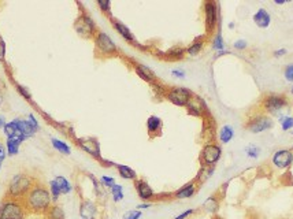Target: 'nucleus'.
<instances>
[{"label": "nucleus", "instance_id": "9b49d317", "mask_svg": "<svg viewBox=\"0 0 293 219\" xmlns=\"http://www.w3.org/2000/svg\"><path fill=\"white\" fill-rule=\"evenodd\" d=\"M273 126H274V120L272 119V116H269L267 114H256L248 119L245 129H248L254 134H258L272 129Z\"/></svg>", "mask_w": 293, "mask_h": 219}, {"label": "nucleus", "instance_id": "4468645a", "mask_svg": "<svg viewBox=\"0 0 293 219\" xmlns=\"http://www.w3.org/2000/svg\"><path fill=\"white\" fill-rule=\"evenodd\" d=\"M272 162L277 169H288L293 164V151H291V149H278L273 155Z\"/></svg>", "mask_w": 293, "mask_h": 219}, {"label": "nucleus", "instance_id": "c85d7f7f", "mask_svg": "<svg viewBox=\"0 0 293 219\" xmlns=\"http://www.w3.org/2000/svg\"><path fill=\"white\" fill-rule=\"evenodd\" d=\"M44 217H45V219H66L63 208L58 204H52Z\"/></svg>", "mask_w": 293, "mask_h": 219}, {"label": "nucleus", "instance_id": "7ed1b4c3", "mask_svg": "<svg viewBox=\"0 0 293 219\" xmlns=\"http://www.w3.org/2000/svg\"><path fill=\"white\" fill-rule=\"evenodd\" d=\"M27 215L22 200L4 197L0 203V219H26Z\"/></svg>", "mask_w": 293, "mask_h": 219}, {"label": "nucleus", "instance_id": "412c9836", "mask_svg": "<svg viewBox=\"0 0 293 219\" xmlns=\"http://www.w3.org/2000/svg\"><path fill=\"white\" fill-rule=\"evenodd\" d=\"M25 140H26V138L22 136H15L11 137V138H7V140H5V152H7V156H15V155H18L22 142L25 141Z\"/></svg>", "mask_w": 293, "mask_h": 219}, {"label": "nucleus", "instance_id": "a878e982", "mask_svg": "<svg viewBox=\"0 0 293 219\" xmlns=\"http://www.w3.org/2000/svg\"><path fill=\"white\" fill-rule=\"evenodd\" d=\"M203 210L208 214H217L219 211V207H221V203H219V199L217 196H210L207 197L204 203H203Z\"/></svg>", "mask_w": 293, "mask_h": 219}, {"label": "nucleus", "instance_id": "f704fd0d", "mask_svg": "<svg viewBox=\"0 0 293 219\" xmlns=\"http://www.w3.org/2000/svg\"><path fill=\"white\" fill-rule=\"evenodd\" d=\"M48 191H49V195H51V199H52V203L56 204V202L59 200L60 195H62V192H60V188L58 186V184H56L54 180L49 182Z\"/></svg>", "mask_w": 293, "mask_h": 219}, {"label": "nucleus", "instance_id": "37998d69", "mask_svg": "<svg viewBox=\"0 0 293 219\" xmlns=\"http://www.w3.org/2000/svg\"><path fill=\"white\" fill-rule=\"evenodd\" d=\"M233 47L234 49H237V51H244V49L248 48V43L245 41L244 38H240L237 41H234Z\"/></svg>", "mask_w": 293, "mask_h": 219}, {"label": "nucleus", "instance_id": "052dcab7", "mask_svg": "<svg viewBox=\"0 0 293 219\" xmlns=\"http://www.w3.org/2000/svg\"><path fill=\"white\" fill-rule=\"evenodd\" d=\"M291 133H292V134H293V131H291Z\"/></svg>", "mask_w": 293, "mask_h": 219}, {"label": "nucleus", "instance_id": "9d476101", "mask_svg": "<svg viewBox=\"0 0 293 219\" xmlns=\"http://www.w3.org/2000/svg\"><path fill=\"white\" fill-rule=\"evenodd\" d=\"M222 156V148L219 147L217 142H208L206 144L200 153V163L201 166H214L219 162Z\"/></svg>", "mask_w": 293, "mask_h": 219}, {"label": "nucleus", "instance_id": "f3484780", "mask_svg": "<svg viewBox=\"0 0 293 219\" xmlns=\"http://www.w3.org/2000/svg\"><path fill=\"white\" fill-rule=\"evenodd\" d=\"M199 189V185L195 180L190 181L188 184H185L184 186H181L179 189L173 193V199H177V200H184V199H190L196 195V192Z\"/></svg>", "mask_w": 293, "mask_h": 219}, {"label": "nucleus", "instance_id": "e433bc0d", "mask_svg": "<svg viewBox=\"0 0 293 219\" xmlns=\"http://www.w3.org/2000/svg\"><path fill=\"white\" fill-rule=\"evenodd\" d=\"M280 125L284 131H289L293 129V116H280Z\"/></svg>", "mask_w": 293, "mask_h": 219}, {"label": "nucleus", "instance_id": "a211bd4d", "mask_svg": "<svg viewBox=\"0 0 293 219\" xmlns=\"http://www.w3.org/2000/svg\"><path fill=\"white\" fill-rule=\"evenodd\" d=\"M133 70L137 76L142 78L143 81L148 82V84H156L157 77L155 74V71L149 69L148 66L143 65V63H135L133 65Z\"/></svg>", "mask_w": 293, "mask_h": 219}, {"label": "nucleus", "instance_id": "3c124183", "mask_svg": "<svg viewBox=\"0 0 293 219\" xmlns=\"http://www.w3.org/2000/svg\"><path fill=\"white\" fill-rule=\"evenodd\" d=\"M7 158V152H5V147L0 142V159H5Z\"/></svg>", "mask_w": 293, "mask_h": 219}, {"label": "nucleus", "instance_id": "5fc2aeb1", "mask_svg": "<svg viewBox=\"0 0 293 219\" xmlns=\"http://www.w3.org/2000/svg\"><path fill=\"white\" fill-rule=\"evenodd\" d=\"M3 100H4V99H3V95H1V92H0V106L3 104Z\"/></svg>", "mask_w": 293, "mask_h": 219}, {"label": "nucleus", "instance_id": "4be33fe9", "mask_svg": "<svg viewBox=\"0 0 293 219\" xmlns=\"http://www.w3.org/2000/svg\"><path fill=\"white\" fill-rule=\"evenodd\" d=\"M14 120H15L16 127H18L19 134L25 137L26 140L36 134V131H34V129L30 126V123L27 122V119H23V118H15Z\"/></svg>", "mask_w": 293, "mask_h": 219}, {"label": "nucleus", "instance_id": "6ab92c4d", "mask_svg": "<svg viewBox=\"0 0 293 219\" xmlns=\"http://www.w3.org/2000/svg\"><path fill=\"white\" fill-rule=\"evenodd\" d=\"M162 118H159L157 115H151V116H148V119H146V130H148V134H149L151 138H155V137L160 136V134H162Z\"/></svg>", "mask_w": 293, "mask_h": 219}, {"label": "nucleus", "instance_id": "473e14b6", "mask_svg": "<svg viewBox=\"0 0 293 219\" xmlns=\"http://www.w3.org/2000/svg\"><path fill=\"white\" fill-rule=\"evenodd\" d=\"M110 193H111V196H113V200H114L115 203H120L124 200V197H125V195H124V186L120 185V184H115L114 186H111L109 189Z\"/></svg>", "mask_w": 293, "mask_h": 219}, {"label": "nucleus", "instance_id": "ddd939ff", "mask_svg": "<svg viewBox=\"0 0 293 219\" xmlns=\"http://www.w3.org/2000/svg\"><path fill=\"white\" fill-rule=\"evenodd\" d=\"M133 182H135V189H136L137 196L140 197V200H143V203H151L152 200H155L156 193L153 192L152 186L146 180L137 178Z\"/></svg>", "mask_w": 293, "mask_h": 219}, {"label": "nucleus", "instance_id": "b1692460", "mask_svg": "<svg viewBox=\"0 0 293 219\" xmlns=\"http://www.w3.org/2000/svg\"><path fill=\"white\" fill-rule=\"evenodd\" d=\"M215 171V167L214 166H201L200 170L197 171V175H196L195 181L197 182V185H203L204 182L211 178V175L214 174Z\"/></svg>", "mask_w": 293, "mask_h": 219}, {"label": "nucleus", "instance_id": "6e6552de", "mask_svg": "<svg viewBox=\"0 0 293 219\" xmlns=\"http://www.w3.org/2000/svg\"><path fill=\"white\" fill-rule=\"evenodd\" d=\"M193 92L189 91L188 88L185 87H171L168 88L166 93H164V98L167 99L168 102L177 107H186V104L192 98Z\"/></svg>", "mask_w": 293, "mask_h": 219}, {"label": "nucleus", "instance_id": "72a5a7b5", "mask_svg": "<svg viewBox=\"0 0 293 219\" xmlns=\"http://www.w3.org/2000/svg\"><path fill=\"white\" fill-rule=\"evenodd\" d=\"M212 48L215 49V51H218V52H221V51L225 49V40H223V36L222 33H221V30H218V32L215 33L214 38H212Z\"/></svg>", "mask_w": 293, "mask_h": 219}, {"label": "nucleus", "instance_id": "c9c22d12", "mask_svg": "<svg viewBox=\"0 0 293 219\" xmlns=\"http://www.w3.org/2000/svg\"><path fill=\"white\" fill-rule=\"evenodd\" d=\"M96 4L103 14H106L109 18H113L111 16V1L110 0H98Z\"/></svg>", "mask_w": 293, "mask_h": 219}, {"label": "nucleus", "instance_id": "0eeeda50", "mask_svg": "<svg viewBox=\"0 0 293 219\" xmlns=\"http://www.w3.org/2000/svg\"><path fill=\"white\" fill-rule=\"evenodd\" d=\"M76 145L80 148V149H82L84 152L88 153L89 156H92L93 159H96L98 162H100V160L103 159V156H102V151H100V142H99V140L96 137H77Z\"/></svg>", "mask_w": 293, "mask_h": 219}, {"label": "nucleus", "instance_id": "f257e3e1", "mask_svg": "<svg viewBox=\"0 0 293 219\" xmlns=\"http://www.w3.org/2000/svg\"><path fill=\"white\" fill-rule=\"evenodd\" d=\"M22 202L27 213L34 215H45L51 206L54 204L48 188L40 182H36V185L29 191Z\"/></svg>", "mask_w": 293, "mask_h": 219}, {"label": "nucleus", "instance_id": "aec40b11", "mask_svg": "<svg viewBox=\"0 0 293 219\" xmlns=\"http://www.w3.org/2000/svg\"><path fill=\"white\" fill-rule=\"evenodd\" d=\"M252 19L255 22L256 26L261 27V29H266L272 23V15H270V12L266 8H263V7L256 11L254 16H252Z\"/></svg>", "mask_w": 293, "mask_h": 219}, {"label": "nucleus", "instance_id": "ea45409f", "mask_svg": "<svg viewBox=\"0 0 293 219\" xmlns=\"http://www.w3.org/2000/svg\"><path fill=\"white\" fill-rule=\"evenodd\" d=\"M143 217V213L140 210H129L124 214L122 219H140Z\"/></svg>", "mask_w": 293, "mask_h": 219}, {"label": "nucleus", "instance_id": "bf43d9fd", "mask_svg": "<svg viewBox=\"0 0 293 219\" xmlns=\"http://www.w3.org/2000/svg\"><path fill=\"white\" fill-rule=\"evenodd\" d=\"M291 151H293V147H292V149H291Z\"/></svg>", "mask_w": 293, "mask_h": 219}, {"label": "nucleus", "instance_id": "8fccbe9b", "mask_svg": "<svg viewBox=\"0 0 293 219\" xmlns=\"http://www.w3.org/2000/svg\"><path fill=\"white\" fill-rule=\"evenodd\" d=\"M152 207V203H142V204H139L137 206V210H140V211H143V210H148V208Z\"/></svg>", "mask_w": 293, "mask_h": 219}, {"label": "nucleus", "instance_id": "2eb2a0df", "mask_svg": "<svg viewBox=\"0 0 293 219\" xmlns=\"http://www.w3.org/2000/svg\"><path fill=\"white\" fill-rule=\"evenodd\" d=\"M81 219H98V206L91 199H81L80 202Z\"/></svg>", "mask_w": 293, "mask_h": 219}, {"label": "nucleus", "instance_id": "4c0bfd02", "mask_svg": "<svg viewBox=\"0 0 293 219\" xmlns=\"http://www.w3.org/2000/svg\"><path fill=\"white\" fill-rule=\"evenodd\" d=\"M245 153H247L248 158L258 159L259 158V153H261V149L256 147L255 144H250L248 147H245Z\"/></svg>", "mask_w": 293, "mask_h": 219}, {"label": "nucleus", "instance_id": "de8ad7c7", "mask_svg": "<svg viewBox=\"0 0 293 219\" xmlns=\"http://www.w3.org/2000/svg\"><path fill=\"white\" fill-rule=\"evenodd\" d=\"M288 54V49L287 48H280V49H276L274 52H273V55H274V58H283V56H285V55Z\"/></svg>", "mask_w": 293, "mask_h": 219}, {"label": "nucleus", "instance_id": "39448f33", "mask_svg": "<svg viewBox=\"0 0 293 219\" xmlns=\"http://www.w3.org/2000/svg\"><path fill=\"white\" fill-rule=\"evenodd\" d=\"M93 44H95V52L98 56L113 58V56L120 55V49L114 43V40L110 37L107 33L102 32V30L96 33V36L93 38Z\"/></svg>", "mask_w": 293, "mask_h": 219}, {"label": "nucleus", "instance_id": "09e8293b", "mask_svg": "<svg viewBox=\"0 0 293 219\" xmlns=\"http://www.w3.org/2000/svg\"><path fill=\"white\" fill-rule=\"evenodd\" d=\"M171 74L174 77H177V78H185V71L182 69H173Z\"/></svg>", "mask_w": 293, "mask_h": 219}, {"label": "nucleus", "instance_id": "bb28decb", "mask_svg": "<svg viewBox=\"0 0 293 219\" xmlns=\"http://www.w3.org/2000/svg\"><path fill=\"white\" fill-rule=\"evenodd\" d=\"M218 138L222 144H229L234 138V129L230 125L222 126L218 133Z\"/></svg>", "mask_w": 293, "mask_h": 219}, {"label": "nucleus", "instance_id": "864d4df0", "mask_svg": "<svg viewBox=\"0 0 293 219\" xmlns=\"http://www.w3.org/2000/svg\"><path fill=\"white\" fill-rule=\"evenodd\" d=\"M274 3H276V4H285V3H287V1H285V0H276V1H274Z\"/></svg>", "mask_w": 293, "mask_h": 219}, {"label": "nucleus", "instance_id": "f03ea898", "mask_svg": "<svg viewBox=\"0 0 293 219\" xmlns=\"http://www.w3.org/2000/svg\"><path fill=\"white\" fill-rule=\"evenodd\" d=\"M36 182H37L36 178L27 173H18V174L12 175V178L7 185V189H5L4 197L23 200V197L26 196L29 191L36 185Z\"/></svg>", "mask_w": 293, "mask_h": 219}, {"label": "nucleus", "instance_id": "13d9d810", "mask_svg": "<svg viewBox=\"0 0 293 219\" xmlns=\"http://www.w3.org/2000/svg\"><path fill=\"white\" fill-rule=\"evenodd\" d=\"M291 92H292V96H293V85H292V89H291Z\"/></svg>", "mask_w": 293, "mask_h": 219}, {"label": "nucleus", "instance_id": "cd10ccee", "mask_svg": "<svg viewBox=\"0 0 293 219\" xmlns=\"http://www.w3.org/2000/svg\"><path fill=\"white\" fill-rule=\"evenodd\" d=\"M51 144H52V147H54L58 152L62 153V155H66V156L71 155V148L67 142L62 141V140H59V138L51 137Z\"/></svg>", "mask_w": 293, "mask_h": 219}, {"label": "nucleus", "instance_id": "c756f323", "mask_svg": "<svg viewBox=\"0 0 293 219\" xmlns=\"http://www.w3.org/2000/svg\"><path fill=\"white\" fill-rule=\"evenodd\" d=\"M54 181L60 188L62 195H69V193H71V191H73V186H71L70 181L67 180L66 177H63V175H58V177H55Z\"/></svg>", "mask_w": 293, "mask_h": 219}, {"label": "nucleus", "instance_id": "a19ab883", "mask_svg": "<svg viewBox=\"0 0 293 219\" xmlns=\"http://www.w3.org/2000/svg\"><path fill=\"white\" fill-rule=\"evenodd\" d=\"M100 184L104 186V188H107V189H110L111 186H114L117 182H115V178H113V177H109V175H103V177H100Z\"/></svg>", "mask_w": 293, "mask_h": 219}, {"label": "nucleus", "instance_id": "49530a36", "mask_svg": "<svg viewBox=\"0 0 293 219\" xmlns=\"http://www.w3.org/2000/svg\"><path fill=\"white\" fill-rule=\"evenodd\" d=\"M195 213H196L195 208H189V210H186V211H184V213H181L179 215H177V217L173 219H188L190 215H193Z\"/></svg>", "mask_w": 293, "mask_h": 219}, {"label": "nucleus", "instance_id": "79ce46f5", "mask_svg": "<svg viewBox=\"0 0 293 219\" xmlns=\"http://www.w3.org/2000/svg\"><path fill=\"white\" fill-rule=\"evenodd\" d=\"M284 77H285V80L288 82H292L293 84V63L288 65L285 67V70H284Z\"/></svg>", "mask_w": 293, "mask_h": 219}, {"label": "nucleus", "instance_id": "58836bf2", "mask_svg": "<svg viewBox=\"0 0 293 219\" xmlns=\"http://www.w3.org/2000/svg\"><path fill=\"white\" fill-rule=\"evenodd\" d=\"M15 88L22 98L25 99V100H27V102H32V93H30V91H29L26 87H23L21 84H15Z\"/></svg>", "mask_w": 293, "mask_h": 219}, {"label": "nucleus", "instance_id": "f8f14e48", "mask_svg": "<svg viewBox=\"0 0 293 219\" xmlns=\"http://www.w3.org/2000/svg\"><path fill=\"white\" fill-rule=\"evenodd\" d=\"M186 111H188V114L193 115L196 118H204L206 114L208 112V109H207L206 102L200 98V96H197V95H192V98L186 104Z\"/></svg>", "mask_w": 293, "mask_h": 219}, {"label": "nucleus", "instance_id": "5701e85b", "mask_svg": "<svg viewBox=\"0 0 293 219\" xmlns=\"http://www.w3.org/2000/svg\"><path fill=\"white\" fill-rule=\"evenodd\" d=\"M204 43H206V36H199L196 37L192 44H190L188 48H185V54L189 55V56H197L200 54L201 49L204 47Z\"/></svg>", "mask_w": 293, "mask_h": 219}, {"label": "nucleus", "instance_id": "393cba45", "mask_svg": "<svg viewBox=\"0 0 293 219\" xmlns=\"http://www.w3.org/2000/svg\"><path fill=\"white\" fill-rule=\"evenodd\" d=\"M115 169L118 170V174L121 178L128 181H136L137 180V173L135 170L129 167L128 164H120L115 163Z\"/></svg>", "mask_w": 293, "mask_h": 219}, {"label": "nucleus", "instance_id": "dca6fc26", "mask_svg": "<svg viewBox=\"0 0 293 219\" xmlns=\"http://www.w3.org/2000/svg\"><path fill=\"white\" fill-rule=\"evenodd\" d=\"M111 25H113V27H114L115 30H117V33H118V34H120L121 37L124 38L125 41L133 44V45H136V47L139 45L136 37H135V34L132 33L131 29L126 26L124 22H121V21H118V19L111 18Z\"/></svg>", "mask_w": 293, "mask_h": 219}, {"label": "nucleus", "instance_id": "423d86ee", "mask_svg": "<svg viewBox=\"0 0 293 219\" xmlns=\"http://www.w3.org/2000/svg\"><path fill=\"white\" fill-rule=\"evenodd\" d=\"M289 106V102L287 96L284 95H278V93H269L265 98L262 99V109L263 111L273 116H278L281 115L284 110Z\"/></svg>", "mask_w": 293, "mask_h": 219}, {"label": "nucleus", "instance_id": "4d7b16f0", "mask_svg": "<svg viewBox=\"0 0 293 219\" xmlns=\"http://www.w3.org/2000/svg\"><path fill=\"white\" fill-rule=\"evenodd\" d=\"M1 87H3V84H1V80H0V92H1Z\"/></svg>", "mask_w": 293, "mask_h": 219}, {"label": "nucleus", "instance_id": "2f4dec72", "mask_svg": "<svg viewBox=\"0 0 293 219\" xmlns=\"http://www.w3.org/2000/svg\"><path fill=\"white\" fill-rule=\"evenodd\" d=\"M3 131H4V134L7 138H11V137H15V136H21V134H19V131H18V127H16V123L14 119L10 120V122H5L4 127H3Z\"/></svg>", "mask_w": 293, "mask_h": 219}, {"label": "nucleus", "instance_id": "a18cd8bd", "mask_svg": "<svg viewBox=\"0 0 293 219\" xmlns=\"http://www.w3.org/2000/svg\"><path fill=\"white\" fill-rule=\"evenodd\" d=\"M0 62H5V41L0 34Z\"/></svg>", "mask_w": 293, "mask_h": 219}, {"label": "nucleus", "instance_id": "20e7f679", "mask_svg": "<svg viewBox=\"0 0 293 219\" xmlns=\"http://www.w3.org/2000/svg\"><path fill=\"white\" fill-rule=\"evenodd\" d=\"M73 27H74L77 34L80 37L85 38V40H93L95 36H96V33L99 32L96 22L93 21V18L88 14L87 11L84 10L74 19Z\"/></svg>", "mask_w": 293, "mask_h": 219}, {"label": "nucleus", "instance_id": "7c9ffc66", "mask_svg": "<svg viewBox=\"0 0 293 219\" xmlns=\"http://www.w3.org/2000/svg\"><path fill=\"white\" fill-rule=\"evenodd\" d=\"M166 59L168 60H179L185 56V48L182 47H173L166 52Z\"/></svg>", "mask_w": 293, "mask_h": 219}, {"label": "nucleus", "instance_id": "c03bdc74", "mask_svg": "<svg viewBox=\"0 0 293 219\" xmlns=\"http://www.w3.org/2000/svg\"><path fill=\"white\" fill-rule=\"evenodd\" d=\"M26 119H27V122L30 123V126H32L33 129H34V131L37 133V131L40 130V125H38V122H37V119H36V116H34L33 114H29V115H27Z\"/></svg>", "mask_w": 293, "mask_h": 219}, {"label": "nucleus", "instance_id": "603ef678", "mask_svg": "<svg viewBox=\"0 0 293 219\" xmlns=\"http://www.w3.org/2000/svg\"><path fill=\"white\" fill-rule=\"evenodd\" d=\"M5 125V122H4V118L3 116H0V129H3Z\"/></svg>", "mask_w": 293, "mask_h": 219}, {"label": "nucleus", "instance_id": "1a4fd4ad", "mask_svg": "<svg viewBox=\"0 0 293 219\" xmlns=\"http://www.w3.org/2000/svg\"><path fill=\"white\" fill-rule=\"evenodd\" d=\"M219 21V11H218V3L214 0L204 1V23H206V32L210 36L215 32Z\"/></svg>", "mask_w": 293, "mask_h": 219}, {"label": "nucleus", "instance_id": "6e6d98bb", "mask_svg": "<svg viewBox=\"0 0 293 219\" xmlns=\"http://www.w3.org/2000/svg\"><path fill=\"white\" fill-rule=\"evenodd\" d=\"M3 162H4V159H0V170H1V166H3Z\"/></svg>", "mask_w": 293, "mask_h": 219}]
</instances>
